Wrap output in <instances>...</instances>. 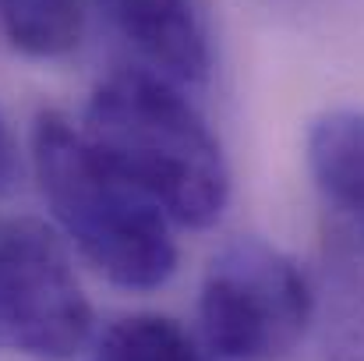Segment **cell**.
<instances>
[{
    "label": "cell",
    "mask_w": 364,
    "mask_h": 361,
    "mask_svg": "<svg viewBox=\"0 0 364 361\" xmlns=\"http://www.w3.org/2000/svg\"><path fill=\"white\" fill-rule=\"evenodd\" d=\"M92 361H205V355L173 319L127 315L96 340Z\"/></svg>",
    "instance_id": "9c48e42d"
},
{
    "label": "cell",
    "mask_w": 364,
    "mask_h": 361,
    "mask_svg": "<svg viewBox=\"0 0 364 361\" xmlns=\"http://www.w3.org/2000/svg\"><path fill=\"white\" fill-rule=\"evenodd\" d=\"M14 174V142H11V131H7V120L0 114V192L7 188Z\"/></svg>",
    "instance_id": "30bf717a"
},
{
    "label": "cell",
    "mask_w": 364,
    "mask_h": 361,
    "mask_svg": "<svg viewBox=\"0 0 364 361\" xmlns=\"http://www.w3.org/2000/svg\"><path fill=\"white\" fill-rule=\"evenodd\" d=\"M198 323L220 358L279 361L315 326V283L283 248L234 238L205 266Z\"/></svg>",
    "instance_id": "3957f363"
},
{
    "label": "cell",
    "mask_w": 364,
    "mask_h": 361,
    "mask_svg": "<svg viewBox=\"0 0 364 361\" xmlns=\"http://www.w3.org/2000/svg\"><path fill=\"white\" fill-rule=\"evenodd\" d=\"M308 170L333 220L364 248V110L336 107L311 120Z\"/></svg>",
    "instance_id": "52a82bcc"
},
{
    "label": "cell",
    "mask_w": 364,
    "mask_h": 361,
    "mask_svg": "<svg viewBox=\"0 0 364 361\" xmlns=\"http://www.w3.org/2000/svg\"><path fill=\"white\" fill-rule=\"evenodd\" d=\"M82 135L170 224L205 231L227 213V152L177 82L145 68L107 75L89 96Z\"/></svg>",
    "instance_id": "6da1fadb"
},
{
    "label": "cell",
    "mask_w": 364,
    "mask_h": 361,
    "mask_svg": "<svg viewBox=\"0 0 364 361\" xmlns=\"http://www.w3.org/2000/svg\"><path fill=\"white\" fill-rule=\"evenodd\" d=\"M315 323L326 361H364V248L336 220L322 238Z\"/></svg>",
    "instance_id": "8992f818"
},
{
    "label": "cell",
    "mask_w": 364,
    "mask_h": 361,
    "mask_svg": "<svg viewBox=\"0 0 364 361\" xmlns=\"http://www.w3.org/2000/svg\"><path fill=\"white\" fill-rule=\"evenodd\" d=\"M107 21L141 53V61L177 82L195 85L209 78V32L195 0H96Z\"/></svg>",
    "instance_id": "5b68a950"
},
{
    "label": "cell",
    "mask_w": 364,
    "mask_h": 361,
    "mask_svg": "<svg viewBox=\"0 0 364 361\" xmlns=\"http://www.w3.org/2000/svg\"><path fill=\"white\" fill-rule=\"evenodd\" d=\"M32 170L57 227L114 287L170 283L177 273L170 220L57 110H43L32 124Z\"/></svg>",
    "instance_id": "7a4b0ae2"
},
{
    "label": "cell",
    "mask_w": 364,
    "mask_h": 361,
    "mask_svg": "<svg viewBox=\"0 0 364 361\" xmlns=\"http://www.w3.org/2000/svg\"><path fill=\"white\" fill-rule=\"evenodd\" d=\"M92 337V305L60 238L39 220L0 231V344L36 361L75 358Z\"/></svg>",
    "instance_id": "277c9868"
},
{
    "label": "cell",
    "mask_w": 364,
    "mask_h": 361,
    "mask_svg": "<svg viewBox=\"0 0 364 361\" xmlns=\"http://www.w3.org/2000/svg\"><path fill=\"white\" fill-rule=\"evenodd\" d=\"M82 0H0V36L32 61H60L82 43Z\"/></svg>",
    "instance_id": "ba28073f"
}]
</instances>
